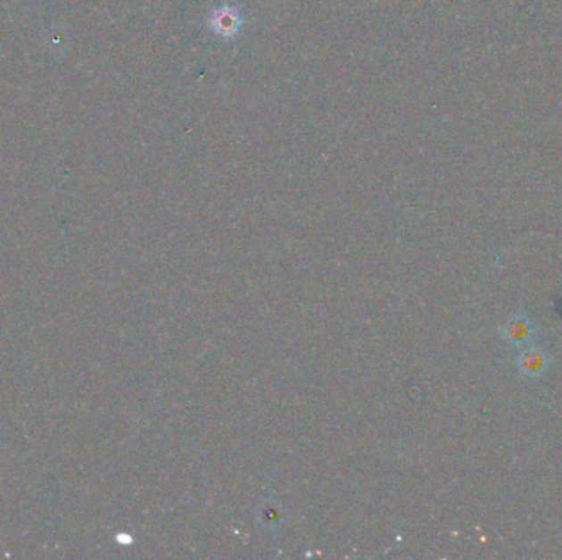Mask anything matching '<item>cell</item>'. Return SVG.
<instances>
[{
    "mask_svg": "<svg viewBox=\"0 0 562 560\" xmlns=\"http://www.w3.org/2000/svg\"><path fill=\"white\" fill-rule=\"evenodd\" d=\"M218 27V30H236V27H237V17H236V15H230V13H224V15H220Z\"/></svg>",
    "mask_w": 562,
    "mask_h": 560,
    "instance_id": "obj_3",
    "label": "cell"
},
{
    "mask_svg": "<svg viewBox=\"0 0 562 560\" xmlns=\"http://www.w3.org/2000/svg\"><path fill=\"white\" fill-rule=\"evenodd\" d=\"M531 335V324L523 319V317H517L513 319L510 324H507V329H505V339H508L511 343H523L526 342L530 339Z\"/></svg>",
    "mask_w": 562,
    "mask_h": 560,
    "instance_id": "obj_2",
    "label": "cell"
},
{
    "mask_svg": "<svg viewBox=\"0 0 562 560\" xmlns=\"http://www.w3.org/2000/svg\"><path fill=\"white\" fill-rule=\"evenodd\" d=\"M548 366V357L542 350L538 349H530L526 352H523L518 358V368H520L521 375L525 376H530V378H536L546 370Z\"/></svg>",
    "mask_w": 562,
    "mask_h": 560,
    "instance_id": "obj_1",
    "label": "cell"
}]
</instances>
